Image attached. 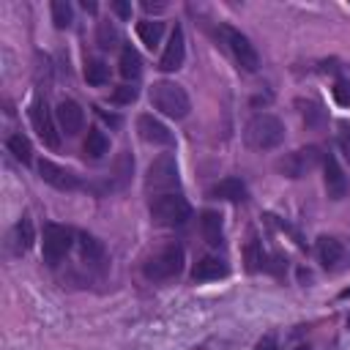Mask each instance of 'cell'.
Listing matches in <instances>:
<instances>
[{
    "label": "cell",
    "instance_id": "6da1fadb",
    "mask_svg": "<svg viewBox=\"0 0 350 350\" xmlns=\"http://www.w3.org/2000/svg\"><path fill=\"white\" fill-rule=\"evenodd\" d=\"M183 262H186L183 246L175 243V241H167L164 246H159V249L145 260L142 273H145V279H150V282H170V279H175V276H180Z\"/></svg>",
    "mask_w": 350,
    "mask_h": 350
},
{
    "label": "cell",
    "instance_id": "7a4b0ae2",
    "mask_svg": "<svg viewBox=\"0 0 350 350\" xmlns=\"http://www.w3.org/2000/svg\"><path fill=\"white\" fill-rule=\"evenodd\" d=\"M243 139L252 150H273L284 142V123L271 112H257L246 123Z\"/></svg>",
    "mask_w": 350,
    "mask_h": 350
},
{
    "label": "cell",
    "instance_id": "3957f363",
    "mask_svg": "<svg viewBox=\"0 0 350 350\" xmlns=\"http://www.w3.org/2000/svg\"><path fill=\"white\" fill-rule=\"evenodd\" d=\"M148 211H150V221L159 224V227H180V224H186L191 219V205L178 191H167V194L150 197Z\"/></svg>",
    "mask_w": 350,
    "mask_h": 350
},
{
    "label": "cell",
    "instance_id": "277c9868",
    "mask_svg": "<svg viewBox=\"0 0 350 350\" xmlns=\"http://www.w3.org/2000/svg\"><path fill=\"white\" fill-rule=\"evenodd\" d=\"M150 104H153L161 115H167V118H172V120L186 118L189 109H191L189 93H186L178 82H170V79L153 82V88H150Z\"/></svg>",
    "mask_w": 350,
    "mask_h": 350
},
{
    "label": "cell",
    "instance_id": "5b68a950",
    "mask_svg": "<svg viewBox=\"0 0 350 350\" xmlns=\"http://www.w3.org/2000/svg\"><path fill=\"white\" fill-rule=\"evenodd\" d=\"M178 186V161L172 153H161L148 164L145 172V189L148 194H167Z\"/></svg>",
    "mask_w": 350,
    "mask_h": 350
},
{
    "label": "cell",
    "instance_id": "8992f818",
    "mask_svg": "<svg viewBox=\"0 0 350 350\" xmlns=\"http://www.w3.org/2000/svg\"><path fill=\"white\" fill-rule=\"evenodd\" d=\"M219 36H221V41H224V46L230 49V55L235 57V63L243 68V71H257L260 68V55H257V49L252 46V41L238 30V27H232V25H219Z\"/></svg>",
    "mask_w": 350,
    "mask_h": 350
},
{
    "label": "cell",
    "instance_id": "52a82bcc",
    "mask_svg": "<svg viewBox=\"0 0 350 350\" xmlns=\"http://www.w3.org/2000/svg\"><path fill=\"white\" fill-rule=\"evenodd\" d=\"M323 150L317 145H306V148H298L293 153H284L279 161H276V170L284 175V178H304L306 172H312L320 161H323Z\"/></svg>",
    "mask_w": 350,
    "mask_h": 350
},
{
    "label": "cell",
    "instance_id": "ba28073f",
    "mask_svg": "<svg viewBox=\"0 0 350 350\" xmlns=\"http://www.w3.org/2000/svg\"><path fill=\"white\" fill-rule=\"evenodd\" d=\"M74 243H77V232L71 227H63V224L49 221L44 227V262L46 265H57L71 252Z\"/></svg>",
    "mask_w": 350,
    "mask_h": 350
},
{
    "label": "cell",
    "instance_id": "9c48e42d",
    "mask_svg": "<svg viewBox=\"0 0 350 350\" xmlns=\"http://www.w3.org/2000/svg\"><path fill=\"white\" fill-rule=\"evenodd\" d=\"M30 123H33V129H36V134L41 137V142L46 145V148H60V126H57V120H55V112L46 107V101L44 98H36L33 104H30Z\"/></svg>",
    "mask_w": 350,
    "mask_h": 350
},
{
    "label": "cell",
    "instance_id": "30bf717a",
    "mask_svg": "<svg viewBox=\"0 0 350 350\" xmlns=\"http://www.w3.org/2000/svg\"><path fill=\"white\" fill-rule=\"evenodd\" d=\"M38 178L44 183H49L52 189H57V191H74V189H79V175L74 170H68V167H60V164L49 161V159H41L38 161Z\"/></svg>",
    "mask_w": 350,
    "mask_h": 350
},
{
    "label": "cell",
    "instance_id": "8fae6325",
    "mask_svg": "<svg viewBox=\"0 0 350 350\" xmlns=\"http://www.w3.org/2000/svg\"><path fill=\"white\" fill-rule=\"evenodd\" d=\"M323 186H325V194L331 200H345L347 197V175L339 167L334 153L323 156Z\"/></svg>",
    "mask_w": 350,
    "mask_h": 350
},
{
    "label": "cell",
    "instance_id": "7c38bea8",
    "mask_svg": "<svg viewBox=\"0 0 350 350\" xmlns=\"http://www.w3.org/2000/svg\"><path fill=\"white\" fill-rule=\"evenodd\" d=\"M55 120H57V126L66 137H77L85 126V109L74 98H63L55 107Z\"/></svg>",
    "mask_w": 350,
    "mask_h": 350
},
{
    "label": "cell",
    "instance_id": "4fadbf2b",
    "mask_svg": "<svg viewBox=\"0 0 350 350\" xmlns=\"http://www.w3.org/2000/svg\"><path fill=\"white\" fill-rule=\"evenodd\" d=\"M183 57H186V38H183V27L175 25V30L170 33V41L159 57V68L161 71H178L183 66Z\"/></svg>",
    "mask_w": 350,
    "mask_h": 350
},
{
    "label": "cell",
    "instance_id": "5bb4252c",
    "mask_svg": "<svg viewBox=\"0 0 350 350\" xmlns=\"http://www.w3.org/2000/svg\"><path fill=\"white\" fill-rule=\"evenodd\" d=\"M137 134H139L145 142H150V145H172V142H175L172 131H170L159 118H153V115H148V112L137 118Z\"/></svg>",
    "mask_w": 350,
    "mask_h": 350
},
{
    "label": "cell",
    "instance_id": "9a60e30c",
    "mask_svg": "<svg viewBox=\"0 0 350 350\" xmlns=\"http://www.w3.org/2000/svg\"><path fill=\"white\" fill-rule=\"evenodd\" d=\"M227 271H230V268H227L224 260L205 254V257L197 260V265H194V271H191V279H194V282H213V279L227 276Z\"/></svg>",
    "mask_w": 350,
    "mask_h": 350
},
{
    "label": "cell",
    "instance_id": "2e32d148",
    "mask_svg": "<svg viewBox=\"0 0 350 350\" xmlns=\"http://www.w3.org/2000/svg\"><path fill=\"white\" fill-rule=\"evenodd\" d=\"M77 246H79V257L85 262H90V265H101L107 260L104 243L96 235H90V232H77Z\"/></svg>",
    "mask_w": 350,
    "mask_h": 350
},
{
    "label": "cell",
    "instance_id": "e0dca14e",
    "mask_svg": "<svg viewBox=\"0 0 350 350\" xmlns=\"http://www.w3.org/2000/svg\"><path fill=\"white\" fill-rule=\"evenodd\" d=\"M317 260L323 262V268H336L345 260V246L342 241L331 238V235H320L317 238Z\"/></svg>",
    "mask_w": 350,
    "mask_h": 350
},
{
    "label": "cell",
    "instance_id": "ac0fdd59",
    "mask_svg": "<svg viewBox=\"0 0 350 350\" xmlns=\"http://www.w3.org/2000/svg\"><path fill=\"white\" fill-rule=\"evenodd\" d=\"M200 232L211 246H221L224 230H221V213L219 211H202L200 213Z\"/></svg>",
    "mask_w": 350,
    "mask_h": 350
},
{
    "label": "cell",
    "instance_id": "d6986e66",
    "mask_svg": "<svg viewBox=\"0 0 350 350\" xmlns=\"http://www.w3.org/2000/svg\"><path fill=\"white\" fill-rule=\"evenodd\" d=\"M211 197L227 200V202H243L246 200V186L241 178H224L211 189Z\"/></svg>",
    "mask_w": 350,
    "mask_h": 350
},
{
    "label": "cell",
    "instance_id": "ffe728a7",
    "mask_svg": "<svg viewBox=\"0 0 350 350\" xmlns=\"http://www.w3.org/2000/svg\"><path fill=\"white\" fill-rule=\"evenodd\" d=\"M82 150H85V156H88V159L98 161V159H104V156L109 153V137H107L104 131H98V129H90V131H88V137H85Z\"/></svg>",
    "mask_w": 350,
    "mask_h": 350
},
{
    "label": "cell",
    "instance_id": "44dd1931",
    "mask_svg": "<svg viewBox=\"0 0 350 350\" xmlns=\"http://www.w3.org/2000/svg\"><path fill=\"white\" fill-rule=\"evenodd\" d=\"M137 36H139V41L148 49H156L161 44V36H164V22H159V19H142L137 25Z\"/></svg>",
    "mask_w": 350,
    "mask_h": 350
},
{
    "label": "cell",
    "instance_id": "7402d4cb",
    "mask_svg": "<svg viewBox=\"0 0 350 350\" xmlns=\"http://www.w3.org/2000/svg\"><path fill=\"white\" fill-rule=\"evenodd\" d=\"M5 148H8V153H11L16 161H22V164H33V148H30V139H27L22 131L8 134Z\"/></svg>",
    "mask_w": 350,
    "mask_h": 350
},
{
    "label": "cell",
    "instance_id": "603a6c76",
    "mask_svg": "<svg viewBox=\"0 0 350 350\" xmlns=\"http://www.w3.org/2000/svg\"><path fill=\"white\" fill-rule=\"evenodd\" d=\"M120 74L126 77V79H137L139 74H142V57H139V52L131 46V44H126L123 49H120Z\"/></svg>",
    "mask_w": 350,
    "mask_h": 350
},
{
    "label": "cell",
    "instance_id": "cb8c5ba5",
    "mask_svg": "<svg viewBox=\"0 0 350 350\" xmlns=\"http://www.w3.org/2000/svg\"><path fill=\"white\" fill-rule=\"evenodd\" d=\"M243 257H246V271H249V273H257V271L268 268V257H265V252H262V243H260L254 235L249 238V243H246V249H243Z\"/></svg>",
    "mask_w": 350,
    "mask_h": 350
},
{
    "label": "cell",
    "instance_id": "d4e9b609",
    "mask_svg": "<svg viewBox=\"0 0 350 350\" xmlns=\"http://www.w3.org/2000/svg\"><path fill=\"white\" fill-rule=\"evenodd\" d=\"M85 79H88V85H93V88L107 85V82H109V66H107L101 57H88V60H85Z\"/></svg>",
    "mask_w": 350,
    "mask_h": 350
},
{
    "label": "cell",
    "instance_id": "484cf974",
    "mask_svg": "<svg viewBox=\"0 0 350 350\" xmlns=\"http://www.w3.org/2000/svg\"><path fill=\"white\" fill-rule=\"evenodd\" d=\"M295 107H298V112H301V118H304V123H306L309 129H320V126L325 123V109H323L317 101H304V98H298Z\"/></svg>",
    "mask_w": 350,
    "mask_h": 350
},
{
    "label": "cell",
    "instance_id": "4316f807",
    "mask_svg": "<svg viewBox=\"0 0 350 350\" xmlns=\"http://www.w3.org/2000/svg\"><path fill=\"white\" fill-rule=\"evenodd\" d=\"M33 241H36V232H33V221H30L27 216H22V219L14 224V249L22 254V252H27V249L33 246Z\"/></svg>",
    "mask_w": 350,
    "mask_h": 350
},
{
    "label": "cell",
    "instance_id": "83f0119b",
    "mask_svg": "<svg viewBox=\"0 0 350 350\" xmlns=\"http://www.w3.org/2000/svg\"><path fill=\"white\" fill-rule=\"evenodd\" d=\"M131 172H134V159H131L129 150H123L115 159V167H112V175H109V178H115V189H123L131 180Z\"/></svg>",
    "mask_w": 350,
    "mask_h": 350
},
{
    "label": "cell",
    "instance_id": "f1b7e54d",
    "mask_svg": "<svg viewBox=\"0 0 350 350\" xmlns=\"http://www.w3.org/2000/svg\"><path fill=\"white\" fill-rule=\"evenodd\" d=\"M96 41H98V46L101 49H115L118 46V27L109 22V19H101L98 22V30H96Z\"/></svg>",
    "mask_w": 350,
    "mask_h": 350
},
{
    "label": "cell",
    "instance_id": "f546056e",
    "mask_svg": "<svg viewBox=\"0 0 350 350\" xmlns=\"http://www.w3.org/2000/svg\"><path fill=\"white\" fill-rule=\"evenodd\" d=\"M49 11H52V22H55V27H68L71 22H74V11H71V5L66 3V0H55L52 5H49Z\"/></svg>",
    "mask_w": 350,
    "mask_h": 350
},
{
    "label": "cell",
    "instance_id": "4dcf8cb0",
    "mask_svg": "<svg viewBox=\"0 0 350 350\" xmlns=\"http://www.w3.org/2000/svg\"><path fill=\"white\" fill-rule=\"evenodd\" d=\"M134 98H137V88L134 85H118L112 90V101L115 104H131Z\"/></svg>",
    "mask_w": 350,
    "mask_h": 350
},
{
    "label": "cell",
    "instance_id": "1f68e13d",
    "mask_svg": "<svg viewBox=\"0 0 350 350\" xmlns=\"http://www.w3.org/2000/svg\"><path fill=\"white\" fill-rule=\"evenodd\" d=\"M334 101L339 107H350V82L336 79V85H334Z\"/></svg>",
    "mask_w": 350,
    "mask_h": 350
},
{
    "label": "cell",
    "instance_id": "d6a6232c",
    "mask_svg": "<svg viewBox=\"0 0 350 350\" xmlns=\"http://www.w3.org/2000/svg\"><path fill=\"white\" fill-rule=\"evenodd\" d=\"M339 148H342L345 159L350 161V123L347 120H339Z\"/></svg>",
    "mask_w": 350,
    "mask_h": 350
},
{
    "label": "cell",
    "instance_id": "836d02e7",
    "mask_svg": "<svg viewBox=\"0 0 350 350\" xmlns=\"http://www.w3.org/2000/svg\"><path fill=\"white\" fill-rule=\"evenodd\" d=\"M254 350H279V342H276V336L273 334H265L260 342H257V347Z\"/></svg>",
    "mask_w": 350,
    "mask_h": 350
},
{
    "label": "cell",
    "instance_id": "e575fe53",
    "mask_svg": "<svg viewBox=\"0 0 350 350\" xmlns=\"http://www.w3.org/2000/svg\"><path fill=\"white\" fill-rule=\"evenodd\" d=\"M112 11H115L118 16H123V19H129V16H131V5H129V3H120V0H115V3H112Z\"/></svg>",
    "mask_w": 350,
    "mask_h": 350
},
{
    "label": "cell",
    "instance_id": "d590c367",
    "mask_svg": "<svg viewBox=\"0 0 350 350\" xmlns=\"http://www.w3.org/2000/svg\"><path fill=\"white\" fill-rule=\"evenodd\" d=\"M164 8H167L164 3H150V0H145V3H142V11H148V14H161Z\"/></svg>",
    "mask_w": 350,
    "mask_h": 350
},
{
    "label": "cell",
    "instance_id": "8d00e7d4",
    "mask_svg": "<svg viewBox=\"0 0 350 350\" xmlns=\"http://www.w3.org/2000/svg\"><path fill=\"white\" fill-rule=\"evenodd\" d=\"M96 115H98L101 120H107L109 126H118V123H120V118H118V115H109V112H104V109H98V107H96Z\"/></svg>",
    "mask_w": 350,
    "mask_h": 350
},
{
    "label": "cell",
    "instance_id": "74e56055",
    "mask_svg": "<svg viewBox=\"0 0 350 350\" xmlns=\"http://www.w3.org/2000/svg\"><path fill=\"white\" fill-rule=\"evenodd\" d=\"M82 8H85V11H96V3H88V0H82Z\"/></svg>",
    "mask_w": 350,
    "mask_h": 350
},
{
    "label": "cell",
    "instance_id": "f35d334b",
    "mask_svg": "<svg viewBox=\"0 0 350 350\" xmlns=\"http://www.w3.org/2000/svg\"><path fill=\"white\" fill-rule=\"evenodd\" d=\"M339 298H350V290H342V293H339Z\"/></svg>",
    "mask_w": 350,
    "mask_h": 350
},
{
    "label": "cell",
    "instance_id": "ab89813d",
    "mask_svg": "<svg viewBox=\"0 0 350 350\" xmlns=\"http://www.w3.org/2000/svg\"><path fill=\"white\" fill-rule=\"evenodd\" d=\"M293 350H309V345H298V347H293Z\"/></svg>",
    "mask_w": 350,
    "mask_h": 350
}]
</instances>
